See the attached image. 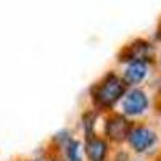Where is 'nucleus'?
<instances>
[{"label":"nucleus","instance_id":"1","mask_svg":"<svg viewBox=\"0 0 161 161\" xmlns=\"http://www.w3.org/2000/svg\"><path fill=\"white\" fill-rule=\"evenodd\" d=\"M126 93V84L119 76L110 73L93 89V102L100 108H110Z\"/></svg>","mask_w":161,"mask_h":161},{"label":"nucleus","instance_id":"2","mask_svg":"<svg viewBox=\"0 0 161 161\" xmlns=\"http://www.w3.org/2000/svg\"><path fill=\"white\" fill-rule=\"evenodd\" d=\"M127 140H129V143H130V147L134 150L142 153V152H147L148 148H152V147L156 143V134L150 127L137 126V127L130 129L129 136H127Z\"/></svg>","mask_w":161,"mask_h":161},{"label":"nucleus","instance_id":"6","mask_svg":"<svg viewBox=\"0 0 161 161\" xmlns=\"http://www.w3.org/2000/svg\"><path fill=\"white\" fill-rule=\"evenodd\" d=\"M86 153L90 161H105L108 155V145L103 139L90 136L86 142Z\"/></svg>","mask_w":161,"mask_h":161},{"label":"nucleus","instance_id":"5","mask_svg":"<svg viewBox=\"0 0 161 161\" xmlns=\"http://www.w3.org/2000/svg\"><path fill=\"white\" fill-rule=\"evenodd\" d=\"M152 55V45L145 40H136L134 44L127 45L126 50L121 53V60H130V61H147Z\"/></svg>","mask_w":161,"mask_h":161},{"label":"nucleus","instance_id":"7","mask_svg":"<svg viewBox=\"0 0 161 161\" xmlns=\"http://www.w3.org/2000/svg\"><path fill=\"white\" fill-rule=\"evenodd\" d=\"M147 73H148V63L147 61H129L123 80L124 84H129V86L139 84L145 79Z\"/></svg>","mask_w":161,"mask_h":161},{"label":"nucleus","instance_id":"3","mask_svg":"<svg viewBox=\"0 0 161 161\" xmlns=\"http://www.w3.org/2000/svg\"><path fill=\"white\" fill-rule=\"evenodd\" d=\"M130 123L123 114H113L105 123V134L113 142H123L127 139L130 132Z\"/></svg>","mask_w":161,"mask_h":161},{"label":"nucleus","instance_id":"8","mask_svg":"<svg viewBox=\"0 0 161 161\" xmlns=\"http://www.w3.org/2000/svg\"><path fill=\"white\" fill-rule=\"evenodd\" d=\"M66 156L68 161H80V145L76 140H71L66 145Z\"/></svg>","mask_w":161,"mask_h":161},{"label":"nucleus","instance_id":"9","mask_svg":"<svg viewBox=\"0 0 161 161\" xmlns=\"http://www.w3.org/2000/svg\"><path fill=\"white\" fill-rule=\"evenodd\" d=\"M32 161H45V159H32Z\"/></svg>","mask_w":161,"mask_h":161},{"label":"nucleus","instance_id":"4","mask_svg":"<svg viewBox=\"0 0 161 161\" xmlns=\"http://www.w3.org/2000/svg\"><path fill=\"white\" fill-rule=\"evenodd\" d=\"M147 106H148V98H147L145 92L140 89H132L129 90L124 100H123V111L129 116H139L142 114Z\"/></svg>","mask_w":161,"mask_h":161}]
</instances>
